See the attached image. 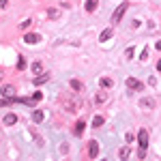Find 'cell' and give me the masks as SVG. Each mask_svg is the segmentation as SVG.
I'll return each mask as SVG.
<instances>
[{
    "label": "cell",
    "mask_w": 161,
    "mask_h": 161,
    "mask_svg": "<svg viewBox=\"0 0 161 161\" xmlns=\"http://www.w3.org/2000/svg\"><path fill=\"white\" fill-rule=\"evenodd\" d=\"M105 99H108V92H99V95H97V101H99V103H103Z\"/></svg>",
    "instance_id": "44dd1931"
},
{
    "label": "cell",
    "mask_w": 161,
    "mask_h": 161,
    "mask_svg": "<svg viewBox=\"0 0 161 161\" xmlns=\"http://www.w3.org/2000/svg\"><path fill=\"white\" fill-rule=\"evenodd\" d=\"M43 118H45V114H43L41 110H35V112H32V120H35V123H43Z\"/></svg>",
    "instance_id": "5bb4252c"
},
{
    "label": "cell",
    "mask_w": 161,
    "mask_h": 161,
    "mask_svg": "<svg viewBox=\"0 0 161 161\" xmlns=\"http://www.w3.org/2000/svg\"><path fill=\"white\" fill-rule=\"evenodd\" d=\"M137 157H140V159H144V157H146V148H140V150H137Z\"/></svg>",
    "instance_id": "d4e9b609"
},
{
    "label": "cell",
    "mask_w": 161,
    "mask_h": 161,
    "mask_svg": "<svg viewBox=\"0 0 161 161\" xmlns=\"http://www.w3.org/2000/svg\"><path fill=\"white\" fill-rule=\"evenodd\" d=\"M0 7H2V9H7V7H9V0H0Z\"/></svg>",
    "instance_id": "484cf974"
},
{
    "label": "cell",
    "mask_w": 161,
    "mask_h": 161,
    "mask_svg": "<svg viewBox=\"0 0 161 161\" xmlns=\"http://www.w3.org/2000/svg\"><path fill=\"white\" fill-rule=\"evenodd\" d=\"M155 47H157V50L161 52V41H157V43H155Z\"/></svg>",
    "instance_id": "83f0119b"
},
{
    "label": "cell",
    "mask_w": 161,
    "mask_h": 161,
    "mask_svg": "<svg viewBox=\"0 0 161 161\" xmlns=\"http://www.w3.org/2000/svg\"><path fill=\"white\" fill-rule=\"evenodd\" d=\"M47 80H50V75H47V73H45V75H37V77L32 80V84H35V86H41V84H45Z\"/></svg>",
    "instance_id": "30bf717a"
},
{
    "label": "cell",
    "mask_w": 161,
    "mask_h": 161,
    "mask_svg": "<svg viewBox=\"0 0 161 161\" xmlns=\"http://www.w3.org/2000/svg\"><path fill=\"white\" fill-rule=\"evenodd\" d=\"M2 123H4V125H9V127H11V125H15V123H17V116H15V114H7V116L2 118Z\"/></svg>",
    "instance_id": "7c38bea8"
},
{
    "label": "cell",
    "mask_w": 161,
    "mask_h": 161,
    "mask_svg": "<svg viewBox=\"0 0 161 161\" xmlns=\"http://www.w3.org/2000/svg\"><path fill=\"white\" fill-rule=\"evenodd\" d=\"M137 142H140V148H148V131L146 129L137 131Z\"/></svg>",
    "instance_id": "7a4b0ae2"
},
{
    "label": "cell",
    "mask_w": 161,
    "mask_h": 161,
    "mask_svg": "<svg viewBox=\"0 0 161 161\" xmlns=\"http://www.w3.org/2000/svg\"><path fill=\"white\" fill-rule=\"evenodd\" d=\"M125 84H127V88H131V90H142V88H144V84H142L140 80H136V77H127Z\"/></svg>",
    "instance_id": "277c9868"
},
{
    "label": "cell",
    "mask_w": 161,
    "mask_h": 161,
    "mask_svg": "<svg viewBox=\"0 0 161 161\" xmlns=\"http://www.w3.org/2000/svg\"><path fill=\"white\" fill-rule=\"evenodd\" d=\"M50 17H58V11L56 9H50Z\"/></svg>",
    "instance_id": "4316f807"
},
{
    "label": "cell",
    "mask_w": 161,
    "mask_h": 161,
    "mask_svg": "<svg viewBox=\"0 0 161 161\" xmlns=\"http://www.w3.org/2000/svg\"><path fill=\"white\" fill-rule=\"evenodd\" d=\"M41 99H43V92H35V95H32V101H35V103L41 101Z\"/></svg>",
    "instance_id": "603a6c76"
},
{
    "label": "cell",
    "mask_w": 161,
    "mask_h": 161,
    "mask_svg": "<svg viewBox=\"0 0 161 161\" xmlns=\"http://www.w3.org/2000/svg\"><path fill=\"white\" fill-rule=\"evenodd\" d=\"M84 129H86V123H84V120H77V123H75V127H73V136L80 137L82 133H84Z\"/></svg>",
    "instance_id": "8992f818"
},
{
    "label": "cell",
    "mask_w": 161,
    "mask_h": 161,
    "mask_svg": "<svg viewBox=\"0 0 161 161\" xmlns=\"http://www.w3.org/2000/svg\"><path fill=\"white\" fill-rule=\"evenodd\" d=\"M131 56H133V47H127L125 50V58H131Z\"/></svg>",
    "instance_id": "cb8c5ba5"
},
{
    "label": "cell",
    "mask_w": 161,
    "mask_h": 161,
    "mask_svg": "<svg viewBox=\"0 0 161 161\" xmlns=\"http://www.w3.org/2000/svg\"><path fill=\"white\" fill-rule=\"evenodd\" d=\"M30 24H32V19H24V22L19 24V28H22V30H26V28H30Z\"/></svg>",
    "instance_id": "ffe728a7"
},
{
    "label": "cell",
    "mask_w": 161,
    "mask_h": 161,
    "mask_svg": "<svg viewBox=\"0 0 161 161\" xmlns=\"http://www.w3.org/2000/svg\"><path fill=\"white\" fill-rule=\"evenodd\" d=\"M157 71H159V73H161V60L157 62Z\"/></svg>",
    "instance_id": "f1b7e54d"
},
{
    "label": "cell",
    "mask_w": 161,
    "mask_h": 161,
    "mask_svg": "<svg viewBox=\"0 0 161 161\" xmlns=\"http://www.w3.org/2000/svg\"><path fill=\"white\" fill-rule=\"evenodd\" d=\"M88 155H90L92 159H95V157L99 155V142H97V140H92V142L88 144Z\"/></svg>",
    "instance_id": "5b68a950"
},
{
    "label": "cell",
    "mask_w": 161,
    "mask_h": 161,
    "mask_svg": "<svg viewBox=\"0 0 161 161\" xmlns=\"http://www.w3.org/2000/svg\"><path fill=\"white\" fill-rule=\"evenodd\" d=\"M69 84H71V88H73V90H77V92H82V90H84V84H82L80 80H71Z\"/></svg>",
    "instance_id": "9a60e30c"
},
{
    "label": "cell",
    "mask_w": 161,
    "mask_h": 161,
    "mask_svg": "<svg viewBox=\"0 0 161 161\" xmlns=\"http://www.w3.org/2000/svg\"><path fill=\"white\" fill-rule=\"evenodd\" d=\"M41 69H43V64H41V62H32V73H41Z\"/></svg>",
    "instance_id": "d6986e66"
},
{
    "label": "cell",
    "mask_w": 161,
    "mask_h": 161,
    "mask_svg": "<svg viewBox=\"0 0 161 161\" xmlns=\"http://www.w3.org/2000/svg\"><path fill=\"white\" fill-rule=\"evenodd\" d=\"M9 103H13V101H11V99H4V97H2V99H0V108H7Z\"/></svg>",
    "instance_id": "7402d4cb"
},
{
    "label": "cell",
    "mask_w": 161,
    "mask_h": 161,
    "mask_svg": "<svg viewBox=\"0 0 161 161\" xmlns=\"http://www.w3.org/2000/svg\"><path fill=\"white\" fill-rule=\"evenodd\" d=\"M140 108H144V110H153V108H155V99H153V97H144V99L140 101Z\"/></svg>",
    "instance_id": "52a82bcc"
},
{
    "label": "cell",
    "mask_w": 161,
    "mask_h": 161,
    "mask_svg": "<svg viewBox=\"0 0 161 161\" xmlns=\"http://www.w3.org/2000/svg\"><path fill=\"white\" fill-rule=\"evenodd\" d=\"M17 69H19V71L26 69V58H24V56H17Z\"/></svg>",
    "instance_id": "ac0fdd59"
},
{
    "label": "cell",
    "mask_w": 161,
    "mask_h": 161,
    "mask_svg": "<svg viewBox=\"0 0 161 161\" xmlns=\"http://www.w3.org/2000/svg\"><path fill=\"white\" fill-rule=\"evenodd\" d=\"M99 84H101V88H112L114 86V80H112V77H101Z\"/></svg>",
    "instance_id": "4fadbf2b"
},
{
    "label": "cell",
    "mask_w": 161,
    "mask_h": 161,
    "mask_svg": "<svg viewBox=\"0 0 161 161\" xmlns=\"http://www.w3.org/2000/svg\"><path fill=\"white\" fill-rule=\"evenodd\" d=\"M0 95L4 97V99H15V86H11V84H7V86L0 88Z\"/></svg>",
    "instance_id": "3957f363"
},
{
    "label": "cell",
    "mask_w": 161,
    "mask_h": 161,
    "mask_svg": "<svg viewBox=\"0 0 161 161\" xmlns=\"http://www.w3.org/2000/svg\"><path fill=\"white\" fill-rule=\"evenodd\" d=\"M97 4H99V0H86V11L92 13L95 9H97Z\"/></svg>",
    "instance_id": "2e32d148"
},
{
    "label": "cell",
    "mask_w": 161,
    "mask_h": 161,
    "mask_svg": "<svg viewBox=\"0 0 161 161\" xmlns=\"http://www.w3.org/2000/svg\"><path fill=\"white\" fill-rule=\"evenodd\" d=\"M0 80H2V71H0Z\"/></svg>",
    "instance_id": "f546056e"
},
{
    "label": "cell",
    "mask_w": 161,
    "mask_h": 161,
    "mask_svg": "<svg viewBox=\"0 0 161 161\" xmlns=\"http://www.w3.org/2000/svg\"><path fill=\"white\" fill-rule=\"evenodd\" d=\"M24 41L28 43V45H35V43H39V41H41V37H39V35H35V32H28V35H24Z\"/></svg>",
    "instance_id": "ba28073f"
},
{
    "label": "cell",
    "mask_w": 161,
    "mask_h": 161,
    "mask_svg": "<svg viewBox=\"0 0 161 161\" xmlns=\"http://www.w3.org/2000/svg\"><path fill=\"white\" fill-rule=\"evenodd\" d=\"M112 35H114V30H112V28H105V30L99 35V41H101V43H105L108 39H112Z\"/></svg>",
    "instance_id": "9c48e42d"
},
{
    "label": "cell",
    "mask_w": 161,
    "mask_h": 161,
    "mask_svg": "<svg viewBox=\"0 0 161 161\" xmlns=\"http://www.w3.org/2000/svg\"><path fill=\"white\" fill-rule=\"evenodd\" d=\"M103 123H105V118H103V116H95V118H92V127H101Z\"/></svg>",
    "instance_id": "e0dca14e"
},
{
    "label": "cell",
    "mask_w": 161,
    "mask_h": 161,
    "mask_svg": "<svg viewBox=\"0 0 161 161\" xmlns=\"http://www.w3.org/2000/svg\"><path fill=\"white\" fill-rule=\"evenodd\" d=\"M129 9V4L127 2H120L118 7H116V11H114V15H112V24H118L120 19H123V15H125V11Z\"/></svg>",
    "instance_id": "6da1fadb"
},
{
    "label": "cell",
    "mask_w": 161,
    "mask_h": 161,
    "mask_svg": "<svg viewBox=\"0 0 161 161\" xmlns=\"http://www.w3.org/2000/svg\"><path fill=\"white\" fill-rule=\"evenodd\" d=\"M129 155H131V148H129V146H123V148L118 150V157H120L123 161H127V159H129Z\"/></svg>",
    "instance_id": "8fae6325"
}]
</instances>
